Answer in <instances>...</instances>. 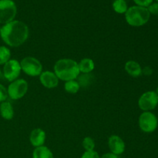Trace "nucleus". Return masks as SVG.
<instances>
[{
	"label": "nucleus",
	"mask_w": 158,
	"mask_h": 158,
	"mask_svg": "<svg viewBox=\"0 0 158 158\" xmlns=\"http://www.w3.org/2000/svg\"><path fill=\"white\" fill-rule=\"evenodd\" d=\"M11 57V52L6 46H0V65L7 63Z\"/></svg>",
	"instance_id": "20"
},
{
	"label": "nucleus",
	"mask_w": 158,
	"mask_h": 158,
	"mask_svg": "<svg viewBox=\"0 0 158 158\" xmlns=\"http://www.w3.org/2000/svg\"><path fill=\"white\" fill-rule=\"evenodd\" d=\"M8 97V92L3 85L0 84V103L6 101Z\"/></svg>",
	"instance_id": "23"
},
{
	"label": "nucleus",
	"mask_w": 158,
	"mask_h": 158,
	"mask_svg": "<svg viewBox=\"0 0 158 158\" xmlns=\"http://www.w3.org/2000/svg\"><path fill=\"white\" fill-rule=\"evenodd\" d=\"M156 93H157V95H158V86H157V90H156Z\"/></svg>",
	"instance_id": "27"
},
{
	"label": "nucleus",
	"mask_w": 158,
	"mask_h": 158,
	"mask_svg": "<svg viewBox=\"0 0 158 158\" xmlns=\"http://www.w3.org/2000/svg\"><path fill=\"white\" fill-rule=\"evenodd\" d=\"M100 158H118V156L110 152V153H106L105 154L102 155L101 157H100Z\"/></svg>",
	"instance_id": "26"
},
{
	"label": "nucleus",
	"mask_w": 158,
	"mask_h": 158,
	"mask_svg": "<svg viewBox=\"0 0 158 158\" xmlns=\"http://www.w3.org/2000/svg\"><path fill=\"white\" fill-rule=\"evenodd\" d=\"M148 9L151 15H158V2L151 3L148 7Z\"/></svg>",
	"instance_id": "22"
},
{
	"label": "nucleus",
	"mask_w": 158,
	"mask_h": 158,
	"mask_svg": "<svg viewBox=\"0 0 158 158\" xmlns=\"http://www.w3.org/2000/svg\"><path fill=\"white\" fill-rule=\"evenodd\" d=\"M157 105L158 95L156 91H147L140 96L138 100V106L143 112L153 110Z\"/></svg>",
	"instance_id": "8"
},
{
	"label": "nucleus",
	"mask_w": 158,
	"mask_h": 158,
	"mask_svg": "<svg viewBox=\"0 0 158 158\" xmlns=\"http://www.w3.org/2000/svg\"><path fill=\"white\" fill-rule=\"evenodd\" d=\"M112 6L114 12L118 14H125L128 9L127 3L125 0H114Z\"/></svg>",
	"instance_id": "18"
},
{
	"label": "nucleus",
	"mask_w": 158,
	"mask_h": 158,
	"mask_svg": "<svg viewBox=\"0 0 158 158\" xmlns=\"http://www.w3.org/2000/svg\"><path fill=\"white\" fill-rule=\"evenodd\" d=\"M21 66L15 60H9V61L4 64L3 67V74L8 81L13 82L19 77L21 73Z\"/></svg>",
	"instance_id": "9"
},
{
	"label": "nucleus",
	"mask_w": 158,
	"mask_h": 158,
	"mask_svg": "<svg viewBox=\"0 0 158 158\" xmlns=\"http://www.w3.org/2000/svg\"><path fill=\"white\" fill-rule=\"evenodd\" d=\"M46 140V133L40 128H36L32 131L29 136V141L35 148L43 146Z\"/></svg>",
	"instance_id": "12"
},
{
	"label": "nucleus",
	"mask_w": 158,
	"mask_h": 158,
	"mask_svg": "<svg viewBox=\"0 0 158 158\" xmlns=\"http://www.w3.org/2000/svg\"><path fill=\"white\" fill-rule=\"evenodd\" d=\"M77 83L80 85V87L86 88L92 83L94 77V75L90 73H83L82 75H79L77 77Z\"/></svg>",
	"instance_id": "17"
},
{
	"label": "nucleus",
	"mask_w": 158,
	"mask_h": 158,
	"mask_svg": "<svg viewBox=\"0 0 158 158\" xmlns=\"http://www.w3.org/2000/svg\"><path fill=\"white\" fill-rule=\"evenodd\" d=\"M0 114L5 120H12L14 116V110L12 104L8 101L2 102L0 104Z\"/></svg>",
	"instance_id": "14"
},
{
	"label": "nucleus",
	"mask_w": 158,
	"mask_h": 158,
	"mask_svg": "<svg viewBox=\"0 0 158 158\" xmlns=\"http://www.w3.org/2000/svg\"><path fill=\"white\" fill-rule=\"evenodd\" d=\"M32 158H54L52 151L45 146L35 148L32 152Z\"/></svg>",
	"instance_id": "15"
},
{
	"label": "nucleus",
	"mask_w": 158,
	"mask_h": 158,
	"mask_svg": "<svg viewBox=\"0 0 158 158\" xmlns=\"http://www.w3.org/2000/svg\"><path fill=\"white\" fill-rule=\"evenodd\" d=\"M108 147L111 153L116 155H120L125 151V143L121 137L117 135H112L108 139Z\"/></svg>",
	"instance_id": "10"
},
{
	"label": "nucleus",
	"mask_w": 158,
	"mask_h": 158,
	"mask_svg": "<svg viewBox=\"0 0 158 158\" xmlns=\"http://www.w3.org/2000/svg\"><path fill=\"white\" fill-rule=\"evenodd\" d=\"M20 66L22 70L30 77H38L43 72V65L34 57H25L20 63Z\"/></svg>",
	"instance_id": "6"
},
{
	"label": "nucleus",
	"mask_w": 158,
	"mask_h": 158,
	"mask_svg": "<svg viewBox=\"0 0 158 158\" xmlns=\"http://www.w3.org/2000/svg\"><path fill=\"white\" fill-rule=\"evenodd\" d=\"M80 73L78 63L71 59H61L54 65V73L63 81L76 80Z\"/></svg>",
	"instance_id": "2"
},
{
	"label": "nucleus",
	"mask_w": 158,
	"mask_h": 158,
	"mask_svg": "<svg viewBox=\"0 0 158 158\" xmlns=\"http://www.w3.org/2000/svg\"><path fill=\"white\" fill-rule=\"evenodd\" d=\"M40 83L44 87L48 89H52L58 86L59 79L53 72L44 71L40 75Z\"/></svg>",
	"instance_id": "11"
},
{
	"label": "nucleus",
	"mask_w": 158,
	"mask_h": 158,
	"mask_svg": "<svg viewBox=\"0 0 158 158\" xmlns=\"http://www.w3.org/2000/svg\"><path fill=\"white\" fill-rule=\"evenodd\" d=\"M0 31H1V27H0Z\"/></svg>",
	"instance_id": "29"
},
{
	"label": "nucleus",
	"mask_w": 158,
	"mask_h": 158,
	"mask_svg": "<svg viewBox=\"0 0 158 158\" xmlns=\"http://www.w3.org/2000/svg\"><path fill=\"white\" fill-rule=\"evenodd\" d=\"M78 66L80 72L83 73H90L95 67V64L93 60L89 58H85L80 60V63H78Z\"/></svg>",
	"instance_id": "16"
},
{
	"label": "nucleus",
	"mask_w": 158,
	"mask_h": 158,
	"mask_svg": "<svg viewBox=\"0 0 158 158\" xmlns=\"http://www.w3.org/2000/svg\"><path fill=\"white\" fill-rule=\"evenodd\" d=\"M0 76H1V69H0Z\"/></svg>",
	"instance_id": "28"
},
{
	"label": "nucleus",
	"mask_w": 158,
	"mask_h": 158,
	"mask_svg": "<svg viewBox=\"0 0 158 158\" xmlns=\"http://www.w3.org/2000/svg\"><path fill=\"white\" fill-rule=\"evenodd\" d=\"M80 85L76 80H69V81L66 82L64 85V89L69 94H75L80 89Z\"/></svg>",
	"instance_id": "19"
},
{
	"label": "nucleus",
	"mask_w": 158,
	"mask_h": 158,
	"mask_svg": "<svg viewBox=\"0 0 158 158\" xmlns=\"http://www.w3.org/2000/svg\"><path fill=\"white\" fill-rule=\"evenodd\" d=\"M151 18L148 8L139 6H133L128 8L125 13L127 23L134 27H140L147 24Z\"/></svg>",
	"instance_id": "3"
},
{
	"label": "nucleus",
	"mask_w": 158,
	"mask_h": 158,
	"mask_svg": "<svg viewBox=\"0 0 158 158\" xmlns=\"http://www.w3.org/2000/svg\"><path fill=\"white\" fill-rule=\"evenodd\" d=\"M17 6L13 0H0V23L7 24L15 20Z\"/></svg>",
	"instance_id": "4"
},
{
	"label": "nucleus",
	"mask_w": 158,
	"mask_h": 158,
	"mask_svg": "<svg viewBox=\"0 0 158 158\" xmlns=\"http://www.w3.org/2000/svg\"><path fill=\"white\" fill-rule=\"evenodd\" d=\"M156 2H158V0H156Z\"/></svg>",
	"instance_id": "30"
},
{
	"label": "nucleus",
	"mask_w": 158,
	"mask_h": 158,
	"mask_svg": "<svg viewBox=\"0 0 158 158\" xmlns=\"http://www.w3.org/2000/svg\"><path fill=\"white\" fill-rule=\"evenodd\" d=\"M83 148L86 150V151H94L95 148V142L94 139L89 137H86L83 140Z\"/></svg>",
	"instance_id": "21"
},
{
	"label": "nucleus",
	"mask_w": 158,
	"mask_h": 158,
	"mask_svg": "<svg viewBox=\"0 0 158 158\" xmlns=\"http://www.w3.org/2000/svg\"><path fill=\"white\" fill-rule=\"evenodd\" d=\"M125 70L133 77H138L143 73V69L140 65L134 60H130L125 63Z\"/></svg>",
	"instance_id": "13"
},
{
	"label": "nucleus",
	"mask_w": 158,
	"mask_h": 158,
	"mask_svg": "<svg viewBox=\"0 0 158 158\" xmlns=\"http://www.w3.org/2000/svg\"><path fill=\"white\" fill-rule=\"evenodd\" d=\"M133 1L136 3V6H143L146 8H148L153 2V0H133Z\"/></svg>",
	"instance_id": "25"
},
{
	"label": "nucleus",
	"mask_w": 158,
	"mask_h": 158,
	"mask_svg": "<svg viewBox=\"0 0 158 158\" xmlns=\"http://www.w3.org/2000/svg\"><path fill=\"white\" fill-rule=\"evenodd\" d=\"M0 35L8 46L18 47L27 40L29 28L23 22L13 20L1 27Z\"/></svg>",
	"instance_id": "1"
},
{
	"label": "nucleus",
	"mask_w": 158,
	"mask_h": 158,
	"mask_svg": "<svg viewBox=\"0 0 158 158\" xmlns=\"http://www.w3.org/2000/svg\"><path fill=\"white\" fill-rule=\"evenodd\" d=\"M28 83L25 80L19 79L12 82L7 89L8 96L12 100H19L23 98L28 91Z\"/></svg>",
	"instance_id": "7"
},
{
	"label": "nucleus",
	"mask_w": 158,
	"mask_h": 158,
	"mask_svg": "<svg viewBox=\"0 0 158 158\" xmlns=\"http://www.w3.org/2000/svg\"><path fill=\"white\" fill-rule=\"evenodd\" d=\"M138 123L143 132L153 133L157 128L158 119L157 116L151 111H145L139 117Z\"/></svg>",
	"instance_id": "5"
},
{
	"label": "nucleus",
	"mask_w": 158,
	"mask_h": 158,
	"mask_svg": "<svg viewBox=\"0 0 158 158\" xmlns=\"http://www.w3.org/2000/svg\"><path fill=\"white\" fill-rule=\"evenodd\" d=\"M81 158H100V156H99L98 153L95 151H85Z\"/></svg>",
	"instance_id": "24"
}]
</instances>
